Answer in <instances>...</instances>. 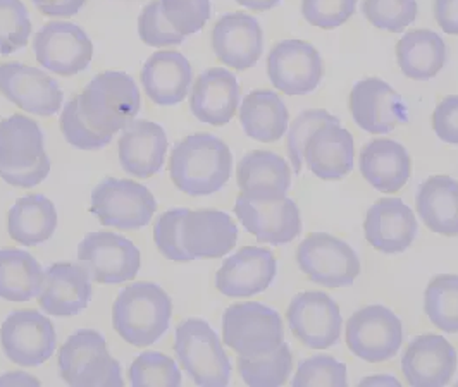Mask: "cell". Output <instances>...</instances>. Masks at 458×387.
Returning a JSON list of instances; mask_svg holds the SVG:
<instances>
[{
  "label": "cell",
  "mask_w": 458,
  "mask_h": 387,
  "mask_svg": "<svg viewBox=\"0 0 458 387\" xmlns=\"http://www.w3.org/2000/svg\"><path fill=\"white\" fill-rule=\"evenodd\" d=\"M240 122L247 137L260 143H275L286 133L290 113L276 91L255 90L242 102Z\"/></svg>",
  "instance_id": "d6a6232c"
},
{
  "label": "cell",
  "mask_w": 458,
  "mask_h": 387,
  "mask_svg": "<svg viewBox=\"0 0 458 387\" xmlns=\"http://www.w3.org/2000/svg\"><path fill=\"white\" fill-rule=\"evenodd\" d=\"M182 238L193 260L221 258L236 247L238 226L221 210H188Z\"/></svg>",
  "instance_id": "4316f807"
},
{
  "label": "cell",
  "mask_w": 458,
  "mask_h": 387,
  "mask_svg": "<svg viewBox=\"0 0 458 387\" xmlns=\"http://www.w3.org/2000/svg\"><path fill=\"white\" fill-rule=\"evenodd\" d=\"M366 240L381 253H402L411 248L419 226L412 208L400 198H381L367 210Z\"/></svg>",
  "instance_id": "603a6c76"
},
{
  "label": "cell",
  "mask_w": 458,
  "mask_h": 387,
  "mask_svg": "<svg viewBox=\"0 0 458 387\" xmlns=\"http://www.w3.org/2000/svg\"><path fill=\"white\" fill-rule=\"evenodd\" d=\"M0 93L20 109L42 117L57 114L64 100V93L52 76L21 63L0 64Z\"/></svg>",
  "instance_id": "e0dca14e"
},
{
  "label": "cell",
  "mask_w": 458,
  "mask_h": 387,
  "mask_svg": "<svg viewBox=\"0 0 458 387\" xmlns=\"http://www.w3.org/2000/svg\"><path fill=\"white\" fill-rule=\"evenodd\" d=\"M130 384L135 387L145 386H182L183 377L182 370L174 358L159 353V351H145L130 366L128 372Z\"/></svg>",
  "instance_id": "74e56055"
},
{
  "label": "cell",
  "mask_w": 458,
  "mask_h": 387,
  "mask_svg": "<svg viewBox=\"0 0 458 387\" xmlns=\"http://www.w3.org/2000/svg\"><path fill=\"white\" fill-rule=\"evenodd\" d=\"M212 50L231 69H252L264 54V31L247 13H228L214 24Z\"/></svg>",
  "instance_id": "d6986e66"
},
{
  "label": "cell",
  "mask_w": 458,
  "mask_h": 387,
  "mask_svg": "<svg viewBox=\"0 0 458 387\" xmlns=\"http://www.w3.org/2000/svg\"><path fill=\"white\" fill-rule=\"evenodd\" d=\"M119 162L121 167L138 180L156 176L167 154V135L161 124L135 119L130 122L119 138Z\"/></svg>",
  "instance_id": "cb8c5ba5"
},
{
  "label": "cell",
  "mask_w": 458,
  "mask_h": 387,
  "mask_svg": "<svg viewBox=\"0 0 458 387\" xmlns=\"http://www.w3.org/2000/svg\"><path fill=\"white\" fill-rule=\"evenodd\" d=\"M59 124H61V131H63V135L66 138L69 145H72L74 148H80V150L104 148L114 138L93 130L92 126L85 121V117L81 115V111H80L78 95L72 97L68 104L64 105Z\"/></svg>",
  "instance_id": "60d3db41"
},
{
  "label": "cell",
  "mask_w": 458,
  "mask_h": 387,
  "mask_svg": "<svg viewBox=\"0 0 458 387\" xmlns=\"http://www.w3.org/2000/svg\"><path fill=\"white\" fill-rule=\"evenodd\" d=\"M57 229V210L46 195L33 193L16 200L7 214L9 236L23 247H38Z\"/></svg>",
  "instance_id": "1f68e13d"
},
{
  "label": "cell",
  "mask_w": 458,
  "mask_h": 387,
  "mask_svg": "<svg viewBox=\"0 0 458 387\" xmlns=\"http://www.w3.org/2000/svg\"><path fill=\"white\" fill-rule=\"evenodd\" d=\"M233 156L228 145L210 133H197L182 139L169 159L174 186L190 197H208L226 186L231 178Z\"/></svg>",
  "instance_id": "6da1fadb"
},
{
  "label": "cell",
  "mask_w": 458,
  "mask_h": 387,
  "mask_svg": "<svg viewBox=\"0 0 458 387\" xmlns=\"http://www.w3.org/2000/svg\"><path fill=\"white\" fill-rule=\"evenodd\" d=\"M37 298L47 315L74 317L90 305L92 277L81 264H52L44 273V284Z\"/></svg>",
  "instance_id": "ffe728a7"
},
{
  "label": "cell",
  "mask_w": 458,
  "mask_h": 387,
  "mask_svg": "<svg viewBox=\"0 0 458 387\" xmlns=\"http://www.w3.org/2000/svg\"><path fill=\"white\" fill-rule=\"evenodd\" d=\"M428 319L446 334L458 332V275L441 273L428 284L424 295Z\"/></svg>",
  "instance_id": "d590c367"
},
{
  "label": "cell",
  "mask_w": 458,
  "mask_h": 387,
  "mask_svg": "<svg viewBox=\"0 0 458 387\" xmlns=\"http://www.w3.org/2000/svg\"><path fill=\"white\" fill-rule=\"evenodd\" d=\"M138 35L141 42L148 46H182L183 35H180L162 13L161 0L147 4L138 18Z\"/></svg>",
  "instance_id": "f6af8a7d"
},
{
  "label": "cell",
  "mask_w": 458,
  "mask_h": 387,
  "mask_svg": "<svg viewBox=\"0 0 458 387\" xmlns=\"http://www.w3.org/2000/svg\"><path fill=\"white\" fill-rule=\"evenodd\" d=\"M359 0H301V14L307 23L335 29L346 23L357 9Z\"/></svg>",
  "instance_id": "7dc6e473"
},
{
  "label": "cell",
  "mask_w": 458,
  "mask_h": 387,
  "mask_svg": "<svg viewBox=\"0 0 458 387\" xmlns=\"http://www.w3.org/2000/svg\"><path fill=\"white\" fill-rule=\"evenodd\" d=\"M0 386L38 387L42 386V383L26 372L14 370V372H5L4 375H0Z\"/></svg>",
  "instance_id": "816d5d0a"
},
{
  "label": "cell",
  "mask_w": 458,
  "mask_h": 387,
  "mask_svg": "<svg viewBox=\"0 0 458 387\" xmlns=\"http://www.w3.org/2000/svg\"><path fill=\"white\" fill-rule=\"evenodd\" d=\"M277 262L267 248L245 247L233 253L216 273V288L229 298H249L264 293L275 281Z\"/></svg>",
  "instance_id": "44dd1931"
},
{
  "label": "cell",
  "mask_w": 458,
  "mask_h": 387,
  "mask_svg": "<svg viewBox=\"0 0 458 387\" xmlns=\"http://www.w3.org/2000/svg\"><path fill=\"white\" fill-rule=\"evenodd\" d=\"M174 353L197 386H228L231 362L217 332L206 320L188 319L178 325Z\"/></svg>",
  "instance_id": "5b68a950"
},
{
  "label": "cell",
  "mask_w": 458,
  "mask_h": 387,
  "mask_svg": "<svg viewBox=\"0 0 458 387\" xmlns=\"http://www.w3.org/2000/svg\"><path fill=\"white\" fill-rule=\"evenodd\" d=\"M193 69L180 52L162 50L150 55L141 69V85L157 105H178L188 97Z\"/></svg>",
  "instance_id": "f1b7e54d"
},
{
  "label": "cell",
  "mask_w": 458,
  "mask_h": 387,
  "mask_svg": "<svg viewBox=\"0 0 458 387\" xmlns=\"http://www.w3.org/2000/svg\"><path fill=\"white\" fill-rule=\"evenodd\" d=\"M455 348L439 334L417 336L402 358V372L409 386H446L457 370Z\"/></svg>",
  "instance_id": "7402d4cb"
},
{
  "label": "cell",
  "mask_w": 458,
  "mask_h": 387,
  "mask_svg": "<svg viewBox=\"0 0 458 387\" xmlns=\"http://www.w3.org/2000/svg\"><path fill=\"white\" fill-rule=\"evenodd\" d=\"M362 14L377 29L402 33L417 20V0H364Z\"/></svg>",
  "instance_id": "f35d334b"
},
{
  "label": "cell",
  "mask_w": 458,
  "mask_h": 387,
  "mask_svg": "<svg viewBox=\"0 0 458 387\" xmlns=\"http://www.w3.org/2000/svg\"><path fill=\"white\" fill-rule=\"evenodd\" d=\"M33 24L21 0H0V55H11L28 44Z\"/></svg>",
  "instance_id": "ab89813d"
},
{
  "label": "cell",
  "mask_w": 458,
  "mask_h": 387,
  "mask_svg": "<svg viewBox=\"0 0 458 387\" xmlns=\"http://www.w3.org/2000/svg\"><path fill=\"white\" fill-rule=\"evenodd\" d=\"M234 2L250 11H269L281 4V0H234Z\"/></svg>",
  "instance_id": "f5cc1de1"
},
{
  "label": "cell",
  "mask_w": 458,
  "mask_h": 387,
  "mask_svg": "<svg viewBox=\"0 0 458 387\" xmlns=\"http://www.w3.org/2000/svg\"><path fill=\"white\" fill-rule=\"evenodd\" d=\"M403 324L383 305L357 310L346 324V346L360 360L381 364L391 360L403 344Z\"/></svg>",
  "instance_id": "30bf717a"
},
{
  "label": "cell",
  "mask_w": 458,
  "mask_h": 387,
  "mask_svg": "<svg viewBox=\"0 0 458 387\" xmlns=\"http://www.w3.org/2000/svg\"><path fill=\"white\" fill-rule=\"evenodd\" d=\"M303 162L319 180H342L352 172L355 162V143L352 133L340 126V121L322 124L309 138Z\"/></svg>",
  "instance_id": "d4e9b609"
},
{
  "label": "cell",
  "mask_w": 458,
  "mask_h": 387,
  "mask_svg": "<svg viewBox=\"0 0 458 387\" xmlns=\"http://www.w3.org/2000/svg\"><path fill=\"white\" fill-rule=\"evenodd\" d=\"M435 18L448 35H458V0H435Z\"/></svg>",
  "instance_id": "f907efd6"
},
{
  "label": "cell",
  "mask_w": 458,
  "mask_h": 387,
  "mask_svg": "<svg viewBox=\"0 0 458 387\" xmlns=\"http://www.w3.org/2000/svg\"><path fill=\"white\" fill-rule=\"evenodd\" d=\"M78 260L98 284H121L137 277L141 253L124 236L90 232L78 245Z\"/></svg>",
  "instance_id": "8fae6325"
},
{
  "label": "cell",
  "mask_w": 458,
  "mask_h": 387,
  "mask_svg": "<svg viewBox=\"0 0 458 387\" xmlns=\"http://www.w3.org/2000/svg\"><path fill=\"white\" fill-rule=\"evenodd\" d=\"M223 340L240 357L269 355L284 342L283 319L264 303H234L223 315Z\"/></svg>",
  "instance_id": "52a82bcc"
},
{
  "label": "cell",
  "mask_w": 458,
  "mask_h": 387,
  "mask_svg": "<svg viewBox=\"0 0 458 387\" xmlns=\"http://www.w3.org/2000/svg\"><path fill=\"white\" fill-rule=\"evenodd\" d=\"M0 344L13 364L38 366L54 357L57 334L54 324L44 314L18 310L2 322Z\"/></svg>",
  "instance_id": "7c38bea8"
},
{
  "label": "cell",
  "mask_w": 458,
  "mask_h": 387,
  "mask_svg": "<svg viewBox=\"0 0 458 387\" xmlns=\"http://www.w3.org/2000/svg\"><path fill=\"white\" fill-rule=\"evenodd\" d=\"M35 7L48 18L76 16L87 0H31Z\"/></svg>",
  "instance_id": "681fc988"
},
{
  "label": "cell",
  "mask_w": 458,
  "mask_h": 387,
  "mask_svg": "<svg viewBox=\"0 0 458 387\" xmlns=\"http://www.w3.org/2000/svg\"><path fill=\"white\" fill-rule=\"evenodd\" d=\"M348 109L355 124L372 135H388L396 126L409 122L405 100L381 78H367L353 85Z\"/></svg>",
  "instance_id": "9a60e30c"
},
{
  "label": "cell",
  "mask_w": 458,
  "mask_h": 387,
  "mask_svg": "<svg viewBox=\"0 0 458 387\" xmlns=\"http://www.w3.org/2000/svg\"><path fill=\"white\" fill-rule=\"evenodd\" d=\"M171 317V298L161 286L147 281L126 286L113 305L115 332L137 348L159 341L169 329Z\"/></svg>",
  "instance_id": "7a4b0ae2"
},
{
  "label": "cell",
  "mask_w": 458,
  "mask_h": 387,
  "mask_svg": "<svg viewBox=\"0 0 458 387\" xmlns=\"http://www.w3.org/2000/svg\"><path fill=\"white\" fill-rule=\"evenodd\" d=\"M236 181L250 200H279L292 188V167L275 152L253 150L240 160Z\"/></svg>",
  "instance_id": "83f0119b"
},
{
  "label": "cell",
  "mask_w": 458,
  "mask_h": 387,
  "mask_svg": "<svg viewBox=\"0 0 458 387\" xmlns=\"http://www.w3.org/2000/svg\"><path fill=\"white\" fill-rule=\"evenodd\" d=\"M234 214L257 241L273 247L288 245L301 232L300 208L288 197L279 200H250L240 195L234 204Z\"/></svg>",
  "instance_id": "ac0fdd59"
},
{
  "label": "cell",
  "mask_w": 458,
  "mask_h": 387,
  "mask_svg": "<svg viewBox=\"0 0 458 387\" xmlns=\"http://www.w3.org/2000/svg\"><path fill=\"white\" fill-rule=\"evenodd\" d=\"M360 172L381 193H398L411 180L412 162L407 148L390 138H376L360 152Z\"/></svg>",
  "instance_id": "f546056e"
},
{
  "label": "cell",
  "mask_w": 458,
  "mask_h": 387,
  "mask_svg": "<svg viewBox=\"0 0 458 387\" xmlns=\"http://www.w3.org/2000/svg\"><path fill=\"white\" fill-rule=\"evenodd\" d=\"M90 212L102 226L135 231L150 224L157 200L140 182L107 178L95 186Z\"/></svg>",
  "instance_id": "ba28073f"
},
{
  "label": "cell",
  "mask_w": 458,
  "mask_h": 387,
  "mask_svg": "<svg viewBox=\"0 0 458 387\" xmlns=\"http://www.w3.org/2000/svg\"><path fill=\"white\" fill-rule=\"evenodd\" d=\"M238 104L240 85L236 76L228 69H206L193 83L190 111L204 124H228L238 111Z\"/></svg>",
  "instance_id": "484cf974"
},
{
  "label": "cell",
  "mask_w": 458,
  "mask_h": 387,
  "mask_svg": "<svg viewBox=\"0 0 458 387\" xmlns=\"http://www.w3.org/2000/svg\"><path fill=\"white\" fill-rule=\"evenodd\" d=\"M293 370V357L290 346L283 342L276 351L257 358H238V372L247 386H283Z\"/></svg>",
  "instance_id": "8d00e7d4"
},
{
  "label": "cell",
  "mask_w": 458,
  "mask_h": 387,
  "mask_svg": "<svg viewBox=\"0 0 458 387\" xmlns=\"http://www.w3.org/2000/svg\"><path fill=\"white\" fill-rule=\"evenodd\" d=\"M188 208H173L164 212L154 224V241L157 250L161 251L171 262H193L191 255L186 251L182 238L184 215Z\"/></svg>",
  "instance_id": "b9f144b4"
},
{
  "label": "cell",
  "mask_w": 458,
  "mask_h": 387,
  "mask_svg": "<svg viewBox=\"0 0 458 387\" xmlns=\"http://www.w3.org/2000/svg\"><path fill=\"white\" fill-rule=\"evenodd\" d=\"M80 111L93 130L114 137L137 119L141 97L137 81L121 71L95 76L78 95Z\"/></svg>",
  "instance_id": "277c9868"
},
{
  "label": "cell",
  "mask_w": 458,
  "mask_h": 387,
  "mask_svg": "<svg viewBox=\"0 0 458 387\" xmlns=\"http://www.w3.org/2000/svg\"><path fill=\"white\" fill-rule=\"evenodd\" d=\"M417 214L426 228L441 236H458V181L450 176H431L415 197Z\"/></svg>",
  "instance_id": "4dcf8cb0"
},
{
  "label": "cell",
  "mask_w": 458,
  "mask_h": 387,
  "mask_svg": "<svg viewBox=\"0 0 458 387\" xmlns=\"http://www.w3.org/2000/svg\"><path fill=\"white\" fill-rule=\"evenodd\" d=\"M162 13L184 38L202 31L212 14L210 0H161Z\"/></svg>",
  "instance_id": "7bdbcfd3"
},
{
  "label": "cell",
  "mask_w": 458,
  "mask_h": 387,
  "mask_svg": "<svg viewBox=\"0 0 458 387\" xmlns=\"http://www.w3.org/2000/svg\"><path fill=\"white\" fill-rule=\"evenodd\" d=\"M50 172L46 138L40 126L23 114L0 121V180L16 188H33Z\"/></svg>",
  "instance_id": "3957f363"
},
{
  "label": "cell",
  "mask_w": 458,
  "mask_h": 387,
  "mask_svg": "<svg viewBox=\"0 0 458 387\" xmlns=\"http://www.w3.org/2000/svg\"><path fill=\"white\" fill-rule=\"evenodd\" d=\"M300 271L322 288H348L360 273L355 250L336 236L312 232L298 247Z\"/></svg>",
  "instance_id": "9c48e42d"
},
{
  "label": "cell",
  "mask_w": 458,
  "mask_h": 387,
  "mask_svg": "<svg viewBox=\"0 0 458 387\" xmlns=\"http://www.w3.org/2000/svg\"><path fill=\"white\" fill-rule=\"evenodd\" d=\"M292 332L310 349H327L340 341L342 312L338 303L322 291L298 293L286 312Z\"/></svg>",
  "instance_id": "2e32d148"
},
{
  "label": "cell",
  "mask_w": 458,
  "mask_h": 387,
  "mask_svg": "<svg viewBox=\"0 0 458 387\" xmlns=\"http://www.w3.org/2000/svg\"><path fill=\"white\" fill-rule=\"evenodd\" d=\"M360 386H400V381L391 375H376L360 381Z\"/></svg>",
  "instance_id": "db71d44e"
},
{
  "label": "cell",
  "mask_w": 458,
  "mask_h": 387,
  "mask_svg": "<svg viewBox=\"0 0 458 387\" xmlns=\"http://www.w3.org/2000/svg\"><path fill=\"white\" fill-rule=\"evenodd\" d=\"M38 64L59 76H74L90 66L93 44L89 35L68 21H52L40 28L33 38Z\"/></svg>",
  "instance_id": "5bb4252c"
},
{
  "label": "cell",
  "mask_w": 458,
  "mask_h": 387,
  "mask_svg": "<svg viewBox=\"0 0 458 387\" xmlns=\"http://www.w3.org/2000/svg\"><path fill=\"white\" fill-rule=\"evenodd\" d=\"M348 384L346 365L329 355H316L298 365L292 386H338Z\"/></svg>",
  "instance_id": "ee69618b"
},
{
  "label": "cell",
  "mask_w": 458,
  "mask_h": 387,
  "mask_svg": "<svg viewBox=\"0 0 458 387\" xmlns=\"http://www.w3.org/2000/svg\"><path fill=\"white\" fill-rule=\"evenodd\" d=\"M59 374L68 386H124L121 365L109 353L106 338L93 329H80L63 344Z\"/></svg>",
  "instance_id": "8992f818"
},
{
  "label": "cell",
  "mask_w": 458,
  "mask_h": 387,
  "mask_svg": "<svg viewBox=\"0 0 458 387\" xmlns=\"http://www.w3.org/2000/svg\"><path fill=\"white\" fill-rule=\"evenodd\" d=\"M267 74L275 88L301 97L321 85L324 63L316 46L303 40H283L267 55Z\"/></svg>",
  "instance_id": "4fadbf2b"
},
{
  "label": "cell",
  "mask_w": 458,
  "mask_h": 387,
  "mask_svg": "<svg viewBox=\"0 0 458 387\" xmlns=\"http://www.w3.org/2000/svg\"><path fill=\"white\" fill-rule=\"evenodd\" d=\"M436 137L445 143L458 145V95L445 97L433 113Z\"/></svg>",
  "instance_id": "c3c4849f"
},
{
  "label": "cell",
  "mask_w": 458,
  "mask_h": 387,
  "mask_svg": "<svg viewBox=\"0 0 458 387\" xmlns=\"http://www.w3.org/2000/svg\"><path fill=\"white\" fill-rule=\"evenodd\" d=\"M340 121L338 117L329 114L324 109H310V111H303L293 121L290 131H288V141H286V148H288V157L293 165V171L300 172L301 165H303V156H305V145L309 141V138L312 137V133L321 128L326 122H336Z\"/></svg>",
  "instance_id": "bcb514c9"
},
{
  "label": "cell",
  "mask_w": 458,
  "mask_h": 387,
  "mask_svg": "<svg viewBox=\"0 0 458 387\" xmlns=\"http://www.w3.org/2000/svg\"><path fill=\"white\" fill-rule=\"evenodd\" d=\"M44 269L28 251L0 250V298L24 303L38 297L44 284Z\"/></svg>",
  "instance_id": "e575fe53"
},
{
  "label": "cell",
  "mask_w": 458,
  "mask_h": 387,
  "mask_svg": "<svg viewBox=\"0 0 458 387\" xmlns=\"http://www.w3.org/2000/svg\"><path fill=\"white\" fill-rule=\"evenodd\" d=\"M448 48L431 29H413L396 44V61L402 72L415 81H429L445 68Z\"/></svg>",
  "instance_id": "836d02e7"
}]
</instances>
